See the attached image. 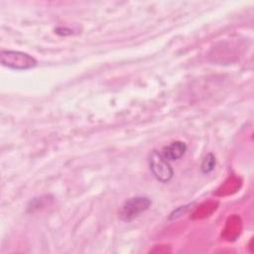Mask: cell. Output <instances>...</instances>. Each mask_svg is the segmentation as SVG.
Listing matches in <instances>:
<instances>
[{
	"label": "cell",
	"mask_w": 254,
	"mask_h": 254,
	"mask_svg": "<svg viewBox=\"0 0 254 254\" xmlns=\"http://www.w3.org/2000/svg\"><path fill=\"white\" fill-rule=\"evenodd\" d=\"M187 151V145L183 141H174L165 146L160 152L167 161H176L181 159Z\"/></svg>",
	"instance_id": "obj_4"
},
{
	"label": "cell",
	"mask_w": 254,
	"mask_h": 254,
	"mask_svg": "<svg viewBox=\"0 0 254 254\" xmlns=\"http://www.w3.org/2000/svg\"><path fill=\"white\" fill-rule=\"evenodd\" d=\"M152 201L147 196H134L128 198L122 205L119 216L124 221H131L146 211Z\"/></svg>",
	"instance_id": "obj_3"
},
{
	"label": "cell",
	"mask_w": 254,
	"mask_h": 254,
	"mask_svg": "<svg viewBox=\"0 0 254 254\" xmlns=\"http://www.w3.org/2000/svg\"><path fill=\"white\" fill-rule=\"evenodd\" d=\"M149 168L153 173L154 177L161 183H168L172 180L174 176V171L167 161L159 151L153 150L148 157Z\"/></svg>",
	"instance_id": "obj_2"
},
{
	"label": "cell",
	"mask_w": 254,
	"mask_h": 254,
	"mask_svg": "<svg viewBox=\"0 0 254 254\" xmlns=\"http://www.w3.org/2000/svg\"><path fill=\"white\" fill-rule=\"evenodd\" d=\"M215 156L212 153H208L202 160L201 165H200V170L203 174H208L210 173L214 167H215Z\"/></svg>",
	"instance_id": "obj_5"
},
{
	"label": "cell",
	"mask_w": 254,
	"mask_h": 254,
	"mask_svg": "<svg viewBox=\"0 0 254 254\" xmlns=\"http://www.w3.org/2000/svg\"><path fill=\"white\" fill-rule=\"evenodd\" d=\"M0 62L3 65L18 70L29 69L37 64V61L32 56L23 52L10 50L0 52Z\"/></svg>",
	"instance_id": "obj_1"
}]
</instances>
